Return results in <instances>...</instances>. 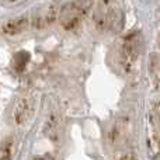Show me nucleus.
<instances>
[{
  "label": "nucleus",
  "mask_w": 160,
  "mask_h": 160,
  "mask_svg": "<svg viewBox=\"0 0 160 160\" xmlns=\"http://www.w3.org/2000/svg\"><path fill=\"white\" fill-rule=\"evenodd\" d=\"M80 16H82V8H79L76 4H69L62 10L61 13V21L66 30L75 28L80 21Z\"/></svg>",
  "instance_id": "1"
},
{
  "label": "nucleus",
  "mask_w": 160,
  "mask_h": 160,
  "mask_svg": "<svg viewBox=\"0 0 160 160\" xmlns=\"http://www.w3.org/2000/svg\"><path fill=\"white\" fill-rule=\"evenodd\" d=\"M25 27H27V18L21 17V18H16V20L8 21L7 24L3 27V30L7 34H18V32H21Z\"/></svg>",
  "instance_id": "2"
},
{
  "label": "nucleus",
  "mask_w": 160,
  "mask_h": 160,
  "mask_svg": "<svg viewBox=\"0 0 160 160\" xmlns=\"http://www.w3.org/2000/svg\"><path fill=\"white\" fill-rule=\"evenodd\" d=\"M28 101L27 100H22V101H20L18 104H17L16 110H14V118L17 119L18 122H22L25 121V119L28 118Z\"/></svg>",
  "instance_id": "3"
},
{
  "label": "nucleus",
  "mask_w": 160,
  "mask_h": 160,
  "mask_svg": "<svg viewBox=\"0 0 160 160\" xmlns=\"http://www.w3.org/2000/svg\"><path fill=\"white\" fill-rule=\"evenodd\" d=\"M28 59H30V53L25 52V51L16 53V56H14V68H16V70L22 72L28 63Z\"/></svg>",
  "instance_id": "4"
},
{
  "label": "nucleus",
  "mask_w": 160,
  "mask_h": 160,
  "mask_svg": "<svg viewBox=\"0 0 160 160\" xmlns=\"http://www.w3.org/2000/svg\"><path fill=\"white\" fill-rule=\"evenodd\" d=\"M152 160H160V156H159V153H156L155 156H153V159Z\"/></svg>",
  "instance_id": "5"
},
{
  "label": "nucleus",
  "mask_w": 160,
  "mask_h": 160,
  "mask_svg": "<svg viewBox=\"0 0 160 160\" xmlns=\"http://www.w3.org/2000/svg\"><path fill=\"white\" fill-rule=\"evenodd\" d=\"M0 160H10V158H7V156H6V158H2Z\"/></svg>",
  "instance_id": "6"
},
{
  "label": "nucleus",
  "mask_w": 160,
  "mask_h": 160,
  "mask_svg": "<svg viewBox=\"0 0 160 160\" xmlns=\"http://www.w3.org/2000/svg\"><path fill=\"white\" fill-rule=\"evenodd\" d=\"M11 2H14V0H11Z\"/></svg>",
  "instance_id": "7"
}]
</instances>
